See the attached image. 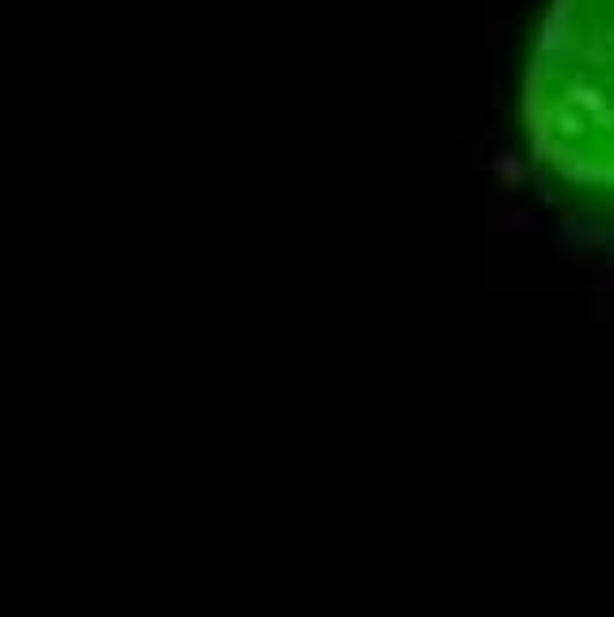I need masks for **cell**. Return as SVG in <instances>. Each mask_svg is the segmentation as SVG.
<instances>
[{
    "label": "cell",
    "mask_w": 614,
    "mask_h": 617,
    "mask_svg": "<svg viewBox=\"0 0 614 617\" xmlns=\"http://www.w3.org/2000/svg\"><path fill=\"white\" fill-rule=\"evenodd\" d=\"M520 122L531 160L557 190L614 213V0H550Z\"/></svg>",
    "instance_id": "1"
}]
</instances>
